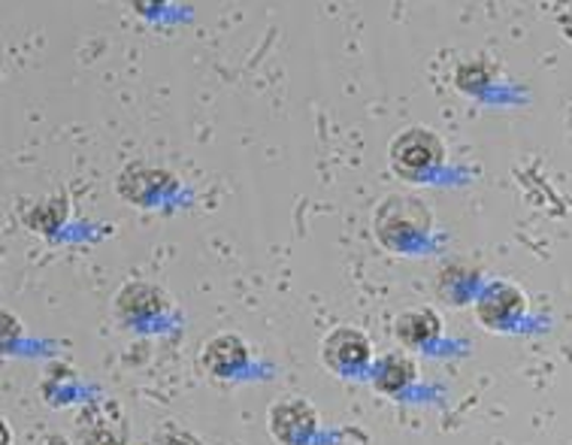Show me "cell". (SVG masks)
<instances>
[{
    "label": "cell",
    "instance_id": "5b68a950",
    "mask_svg": "<svg viewBox=\"0 0 572 445\" xmlns=\"http://www.w3.org/2000/svg\"><path fill=\"white\" fill-rule=\"evenodd\" d=\"M373 349L369 340L357 328H333L321 343V364L333 373H355L367 367Z\"/></svg>",
    "mask_w": 572,
    "mask_h": 445
},
{
    "label": "cell",
    "instance_id": "4fadbf2b",
    "mask_svg": "<svg viewBox=\"0 0 572 445\" xmlns=\"http://www.w3.org/2000/svg\"><path fill=\"white\" fill-rule=\"evenodd\" d=\"M158 445H201V440L194 433L182 431V427H167L161 436H158Z\"/></svg>",
    "mask_w": 572,
    "mask_h": 445
},
{
    "label": "cell",
    "instance_id": "7a4b0ae2",
    "mask_svg": "<svg viewBox=\"0 0 572 445\" xmlns=\"http://www.w3.org/2000/svg\"><path fill=\"white\" fill-rule=\"evenodd\" d=\"M391 167L403 176H421L431 173L445 161V142L433 127H407L397 134L388 149Z\"/></svg>",
    "mask_w": 572,
    "mask_h": 445
},
{
    "label": "cell",
    "instance_id": "3957f363",
    "mask_svg": "<svg viewBox=\"0 0 572 445\" xmlns=\"http://www.w3.org/2000/svg\"><path fill=\"white\" fill-rule=\"evenodd\" d=\"M267 427L270 436L279 440L282 445H304L306 440L316 436L318 412L304 397H288L270 407Z\"/></svg>",
    "mask_w": 572,
    "mask_h": 445
},
{
    "label": "cell",
    "instance_id": "277c9868",
    "mask_svg": "<svg viewBox=\"0 0 572 445\" xmlns=\"http://www.w3.org/2000/svg\"><path fill=\"white\" fill-rule=\"evenodd\" d=\"M79 443L82 445H125L127 421L115 400H94L79 412Z\"/></svg>",
    "mask_w": 572,
    "mask_h": 445
},
{
    "label": "cell",
    "instance_id": "52a82bcc",
    "mask_svg": "<svg viewBox=\"0 0 572 445\" xmlns=\"http://www.w3.org/2000/svg\"><path fill=\"white\" fill-rule=\"evenodd\" d=\"M201 361H204L206 373H213L218 379H228L249 364V349L237 333H218L204 345Z\"/></svg>",
    "mask_w": 572,
    "mask_h": 445
},
{
    "label": "cell",
    "instance_id": "5bb4252c",
    "mask_svg": "<svg viewBox=\"0 0 572 445\" xmlns=\"http://www.w3.org/2000/svg\"><path fill=\"white\" fill-rule=\"evenodd\" d=\"M46 445H70V443H67L64 436H49V440H46Z\"/></svg>",
    "mask_w": 572,
    "mask_h": 445
},
{
    "label": "cell",
    "instance_id": "ba28073f",
    "mask_svg": "<svg viewBox=\"0 0 572 445\" xmlns=\"http://www.w3.org/2000/svg\"><path fill=\"white\" fill-rule=\"evenodd\" d=\"M173 179L167 176L164 170H155L146 164H130L125 167V173L115 179V189L125 197L127 204H152V197L161 189H170Z\"/></svg>",
    "mask_w": 572,
    "mask_h": 445
},
{
    "label": "cell",
    "instance_id": "8992f818",
    "mask_svg": "<svg viewBox=\"0 0 572 445\" xmlns=\"http://www.w3.org/2000/svg\"><path fill=\"white\" fill-rule=\"evenodd\" d=\"M524 304H527V297L522 294V288H515L512 282H496L479 297L476 316H479L484 328L496 331V328L508 324L515 316H522Z\"/></svg>",
    "mask_w": 572,
    "mask_h": 445
},
{
    "label": "cell",
    "instance_id": "8fae6325",
    "mask_svg": "<svg viewBox=\"0 0 572 445\" xmlns=\"http://www.w3.org/2000/svg\"><path fill=\"white\" fill-rule=\"evenodd\" d=\"M164 294L149 282H127L122 292L115 294V309L122 318H149L161 312Z\"/></svg>",
    "mask_w": 572,
    "mask_h": 445
},
{
    "label": "cell",
    "instance_id": "30bf717a",
    "mask_svg": "<svg viewBox=\"0 0 572 445\" xmlns=\"http://www.w3.org/2000/svg\"><path fill=\"white\" fill-rule=\"evenodd\" d=\"M439 333H443V321H439V316L433 309H409V312L397 318L394 324V336L407 349H424Z\"/></svg>",
    "mask_w": 572,
    "mask_h": 445
},
{
    "label": "cell",
    "instance_id": "7c38bea8",
    "mask_svg": "<svg viewBox=\"0 0 572 445\" xmlns=\"http://www.w3.org/2000/svg\"><path fill=\"white\" fill-rule=\"evenodd\" d=\"M494 79V70L484 61H464L455 70V85L460 91H482Z\"/></svg>",
    "mask_w": 572,
    "mask_h": 445
},
{
    "label": "cell",
    "instance_id": "9c48e42d",
    "mask_svg": "<svg viewBox=\"0 0 572 445\" xmlns=\"http://www.w3.org/2000/svg\"><path fill=\"white\" fill-rule=\"evenodd\" d=\"M415 376H419V367H415L412 357L403 355V352H388L373 367V388L379 395L394 397L400 391H407L409 385L415 381Z\"/></svg>",
    "mask_w": 572,
    "mask_h": 445
},
{
    "label": "cell",
    "instance_id": "6da1fadb",
    "mask_svg": "<svg viewBox=\"0 0 572 445\" xmlns=\"http://www.w3.org/2000/svg\"><path fill=\"white\" fill-rule=\"evenodd\" d=\"M433 225L431 206L412 197V194H391L376 206L373 216V233L381 246L388 249H407L412 242H419L421 237H427V230Z\"/></svg>",
    "mask_w": 572,
    "mask_h": 445
}]
</instances>
